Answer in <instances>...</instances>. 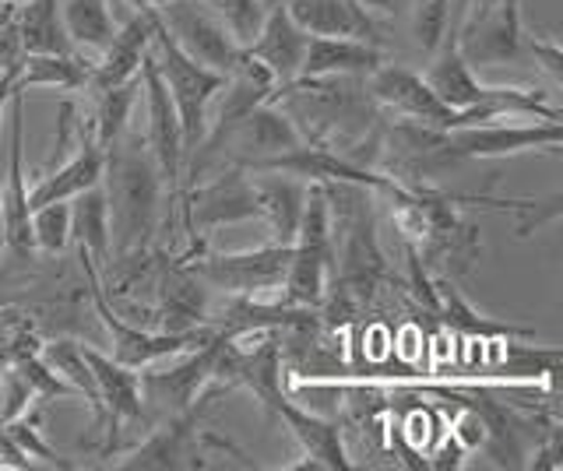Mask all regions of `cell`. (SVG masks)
Wrapping results in <instances>:
<instances>
[{
  "label": "cell",
  "instance_id": "9",
  "mask_svg": "<svg viewBox=\"0 0 563 471\" xmlns=\"http://www.w3.org/2000/svg\"><path fill=\"white\" fill-rule=\"evenodd\" d=\"M184 257H166V265L158 268L145 310V327L173 330V335H190V330L211 327V289L187 268Z\"/></svg>",
  "mask_w": 563,
  "mask_h": 471
},
{
  "label": "cell",
  "instance_id": "31",
  "mask_svg": "<svg viewBox=\"0 0 563 471\" xmlns=\"http://www.w3.org/2000/svg\"><path fill=\"white\" fill-rule=\"evenodd\" d=\"M35 405V394L18 370L0 373V426L14 423L18 415H25Z\"/></svg>",
  "mask_w": 563,
  "mask_h": 471
},
{
  "label": "cell",
  "instance_id": "25",
  "mask_svg": "<svg viewBox=\"0 0 563 471\" xmlns=\"http://www.w3.org/2000/svg\"><path fill=\"white\" fill-rule=\"evenodd\" d=\"M60 19L70 46L88 49V54H102V46L113 40L117 22L106 0H60Z\"/></svg>",
  "mask_w": 563,
  "mask_h": 471
},
{
  "label": "cell",
  "instance_id": "1",
  "mask_svg": "<svg viewBox=\"0 0 563 471\" xmlns=\"http://www.w3.org/2000/svg\"><path fill=\"white\" fill-rule=\"evenodd\" d=\"M102 190H106V204H110L113 257H128L155 247L166 187L145 148V137L134 134L131 127L106 148Z\"/></svg>",
  "mask_w": 563,
  "mask_h": 471
},
{
  "label": "cell",
  "instance_id": "23",
  "mask_svg": "<svg viewBox=\"0 0 563 471\" xmlns=\"http://www.w3.org/2000/svg\"><path fill=\"white\" fill-rule=\"evenodd\" d=\"M14 29L22 54H75L64 32L60 0H25V4H18Z\"/></svg>",
  "mask_w": 563,
  "mask_h": 471
},
{
  "label": "cell",
  "instance_id": "16",
  "mask_svg": "<svg viewBox=\"0 0 563 471\" xmlns=\"http://www.w3.org/2000/svg\"><path fill=\"white\" fill-rule=\"evenodd\" d=\"M272 415H278L282 423L289 426V433L296 436V444L303 447L307 461L299 464V468H324V471H349L352 468L339 423L313 415L310 408H299L289 394L282 397V401H275Z\"/></svg>",
  "mask_w": 563,
  "mask_h": 471
},
{
  "label": "cell",
  "instance_id": "4",
  "mask_svg": "<svg viewBox=\"0 0 563 471\" xmlns=\"http://www.w3.org/2000/svg\"><path fill=\"white\" fill-rule=\"evenodd\" d=\"M184 204V222L190 233V254L205 250L201 236L211 229H222V225H240L261 218V204H257V190L254 177L243 166H219L208 180H198L180 190Z\"/></svg>",
  "mask_w": 563,
  "mask_h": 471
},
{
  "label": "cell",
  "instance_id": "11",
  "mask_svg": "<svg viewBox=\"0 0 563 471\" xmlns=\"http://www.w3.org/2000/svg\"><path fill=\"white\" fill-rule=\"evenodd\" d=\"M307 137L299 134L296 120L278 106L275 99L261 102L246 113L240 124L222 137L219 145V166H243L254 169L264 159H275L282 152H292Z\"/></svg>",
  "mask_w": 563,
  "mask_h": 471
},
{
  "label": "cell",
  "instance_id": "3",
  "mask_svg": "<svg viewBox=\"0 0 563 471\" xmlns=\"http://www.w3.org/2000/svg\"><path fill=\"white\" fill-rule=\"evenodd\" d=\"M289 254H292V243L286 247V243L268 239L257 250H240V254H205V250H198L184 260L211 292L278 303L282 282H286V271H289Z\"/></svg>",
  "mask_w": 563,
  "mask_h": 471
},
{
  "label": "cell",
  "instance_id": "39",
  "mask_svg": "<svg viewBox=\"0 0 563 471\" xmlns=\"http://www.w3.org/2000/svg\"><path fill=\"white\" fill-rule=\"evenodd\" d=\"M261 4H264V8H272V4H282V0H261Z\"/></svg>",
  "mask_w": 563,
  "mask_h": 471
},
{
  "label": "cell",
  "instance_id": "18",
  "mask_svg": "<svg viewBox=\"0 0 563 471\" xmlns=\"http://www.w3.org/2000/svg\"><path fill=\"white\" fill-rule=\"evenodd\" d=\"M102 169H106V148L96 142V134L88 131L57 169H49L35 180V187L29 190V204L40 208V204L78 198L81 190L102 183Z\"/></svg>",
  "mask_w": 563,
  "mask_h": 471
},
{
  "label": "cell",
  "instance_id": "19",
  "mask_svg": "<svg viewBox=\"0 0 563 471\" xmlns=\"http://www.w3.org/2000/svg\"><path fill=\"white\" fill-rule=\"evenodd\" d=\"M384 46L349 36H310L299 78H369L384 64Z\"/></svg>",
  "mask_w": 563,
  "mask_h": 471
},
{
  "label": "cell",
  "instance_id": "12",
  "mask_svg": "<svg viewBox=\"0 0 563 471\" xmlns=\"http://www.w3.org/2000/svg\"><path fill=\"white\" fill-rule=\"evenodd\" d=\"M85 359L96 373L99 405H102V426H99L102 458H110L123 436V426L148 423L145 401H141V373L131 370V366H120L110 352H99L92 345H85Z\"/></svg>",
  "mask_w": 563,
  "mask_h": 471
},
{
  "label": "cell",
  "instance_id": "2",
  "mask_svg": "<svg viewBox=\"0 0 563 471\" xmlns=\"http://www.w3.org/2000/svg\"><path fill=\"white\" fill-rule=\"evenodd\" d=\"M334 274V229H331V204L324 183H307L303 215H299L289 271L282 282L278 303L286 306H324Z\"/></svg>",
  "mask_w": 563,
  "mask_h": 471
},
{
  "label": "cell",
  "instance_id": "37",
  "mask_svg": "<svg viewBox=\"0 0 563 471\" xmlns=\"http://www.w3.org/2000/svg\"><path fill=\"white\" fill-rule=\"evenodd\" d=\"M131 4H134V8H163L166 0H131Z\"/></svg>",
  "mask_w": 563,
  "mask_h": 471
},
{
  "label": "cell",
  "instance_id": "33",
  "mask_svg": "<svg viewBox=\"0 0 563 471\" xmlns=\"http://www.w3.org/2000/svg\"><path fill=\"white\" fill-rule=\"evenodd\" d=\"M489 0H451V22H454V32H457V25H462L472 11H479V8H486Z\"/></svg>",
  "mask_w": 563,
  "mask_h": 471
},
{
  "label": "cell",
  "instance_id": "28",
  "mask_svg": "<svg viewBox=\"0 0 563 471\" xmlns=\"http://www.w3.org/2000/svg\"><path fill=\"white\" fill-rule=\"evenodd\" d=\"M412 40L422 57H433L448 36H457L451 22V0H412Z\"/></svg>",
  "mask_w": 563,
  "mask_h": 471
},
{
  "label": "cell",
  "instance_id": "8",
  "mask_svg": "<svg viewBox=\"0 0 563 471\" xmlns=\"http://www.w3.org/2000/svg\"><path fill=\"white\" fill-rule=\"evenodd\" d=\"M141 96H145V148L152 155V162L158 169L166 187V198L176 201L180 198V183H184V162H187V148H184V127H180V113L173 106V96L166 89L163 75L152 60V54L141 64Z\"/></svg>",
  "mask_w": 563,
  "mask_h": 471
},
{
  "label": "cell",
  "instance_id": "15",
  "mask_svg": "<svg viewBox=\"0 0 563 471\" xmlns=\"http://www.w3.org/2000/svg\"><path fill=\"white\" fill-rule=\"evenodd\" d=\"M307 43H310V32L296 25V19L286 11V4H272L268 14H264L261 29H257V36L243 46V54L251 60H257L282 89V85L299 78Z\"/></svg>",
  "mask_w": 563,
  "mask_h": 471
},
{
  "label": "cell",
  "instance_id": "7",
  "mask_svg": "<svg viewBox=\"0 0 563 471\" xmlns=\"http://www.w3.org/2000/svg\"><path fill=\"white\" fill-rule=\"evenodd\" d=\"M158 22L166 25L169 40L184 49L190 60L205 64L216 75H233L243 64V46L233 40L216 14H211L201 0H166L163 8H155Z\"/></svg>",
  "mask_w": 563,
  "mask_h": 471
},
{
  "label": "cell",
  "instance_id": "5",
  "mask_svg": "<svg viewBox=\"0 0 563 471\" xmlns=\"http://www.w3.org/2000/svg\"><path fill=\"white\" fill-rule=\"evenodd\" d=\"M152 46L148 54L158 67V75H163L166 89L173 96V106L180 113V127H184V148L187 155L198 148L201 142V131H205V110H208V99L216 96V89L222 85V75L208 71L205 64L190 60L180 46L169 40L166 25L158 22V14L152 8ZM187 166V162H184Z\"/></svg>",
  "mask_w": 563,
  "mask_h": 471
},
{
  "label": "cell",
  "instance_id": "32",
  "mask_svg": "<svg viewBox=\"0 0 563 471\" xmlns=\"http://www.w3.org/2000/svg\"><path fill=\"white\" fill-rule=\"evenodd\" d=\"M525 49H528V60H536L545 75H550L553 85L563 81V54L556 40H542V36H525Z\"/></svg>",
  "mask_w": 563,
  "mask_h": 471
},
{
  "label": "cell",
  "instance_id": "24",
  "mask_svg": "<svg viewBox=\"0 0 563 471\" xmlns=\"http://www.w3.org/2000/svg\"><path fill=\"white\" fill-rule=\"evenodd\" d=\"M88 81V64L78 54H22L18 60V92L60 89L81 92Z\"/></svg>",
  "mask_w": 563,
  "mask_h": 471
},
{
  "label": "cell",
  "instance_id": "14",
  "mask_svg": "<svg viewBox=\"0 0 563 471\" xmlns=\"http://www.w3.org/2000/svg\"><path fill=\"white\" fill-rule=\"evenodd\" d=\"M152 8H137L123 25H117L113 40L102 46L96 64H88V92H106L117 85H128L141 75V64L152 46Z\"/></svg>",
  "mask_w": 563,
  "mask_h": 471
},
{
  "label": "cell",
  "instance_id": "40",
  "mask_svg": "<svg viewBox=\"0 0 563 471\" xmlns=\"http://www.w3.org/2000/svg\"><path fill=\"white\" fill-rule=\"evenodd\" d=\"M11 4H25V0H11Z\"/></svg>",
  "mask_w": 563,
  "mask_h": 471
},
{
  "label": "cell",
  "instance_id": "13",
  "mask_svg": "<svg viewBox=\"0 0 563 471\" xmlns=\"http://www.w3.org/2000/svg\"><path fill=\"white\" fill-rule=\"evenodd\" d=\"M11 120V145H8V180L0 190V208H4V247L18 260L35 257L32 243V204H29V180H25V92H14L8 102Z\"/></svg>",
  "mask_w": 563,
  "mask_h": 471
},
{
  "label": "cell",
  "instance_id": "17",
  "mask_svg": "<svg viewBox=\"0 0 563 471\" xmlns=\"http://www.w3.org/2000/svg\"><path fill=\"white\" fill-rule=\"evenodd\" d=\"M282 4L310 36H349L380 46L377 14H369L360 0H282Z\"/></svg>",
  "mask_w": 563,
  "mask_h": 471
},
{
  "label": "cell",
  "instance_id": "30",
  "mask_svg": "<svg viewBox=\"0 0 563 471\" xmlns=\"http://www.w3.org/2000/svg\"><path fill=\"white\" fill-rule=\"evenodd\" d=\"M201 4L233 32V40L240 46H246L257 36L264 14H268V8H264L261 0H201Z\"/></svg>",
  "mask_w": 563,
  "mask_h": 471
},
{
  "label": "cell",
  "instance_id": "10",
  "mask_svg": "<svg viewBox=\"0 0 563 471\" xmlns=\"http://www.w3.org/2000/svg\"><path fill=\"white\" fill-rule=\"evenodd\" d=\"M366 92L377 102L380 110L395 113L398 120H409V124L422 127H437V131H454V127H468V120L462 113H454L444 106L419 71L401 64H380L374 75L366 78Z\"/></svg>",
  "mask_w": 563,
  "mask_h": 471
},
{
  "label": "cell",
  "instance_id": "38",
  "mask_svg": "<svg viewBox=\"0 0 563 471\" xmlns=\"http://www.w3.org/2000/svg\"><path fill=\"white\" fill-rule=\"evenodd\" d=\"M0 250H4V208H0Z\"/></svg>",
  "mask_w": 563,
  "mask_h": 471
},
{
  "label": "cell",
  "instance_id": "35",
  "mask_svg": "<svg viewBox=\"0 0 563 471\" xmlns=\"http://www.w3.org/2000/svg\"><path fill=\"white\" fill-rule=\"evenodd\" d=\"M14 11H18V4H11V0H0V29H8L14 22Z\"/></svg>",
  "mask_w": 563,
  "mask_h": 471
},
{
  "label": "cell",
  "instance_id": "21",
  "mask_svg": "<svg viewBox=\"0 0 563 471\" xmlns=\"http://www.w3.org/2000/svg\"><path fill=\"white\" fill-rule=\"evenodd\" d=\"M70 243L92 257V265L102 271L113 257L110 243V204H106L102 183L81 190L78 198H70Z\"/></svg>",
  "mask_w": 563,
  "mask_h": 471
},
{
  "label": "cell",
  "instance_id": "20",
  "mask_svg": "<svg viewBox=\"0 0 563 471\" xmlns=\"http://www.w3.org/2000/svg\"><path fill=\"white\" fill-rule=\"evenodd\" d=\"M257 204H261V222L268 225L272 243H292L299 215H303L307 201V183L296 177H282V172H251Z\"/></svg>",
  "mask_w": 563,
  "mask_h": 471
},
{
  "label": "cell",
  "instance_id": "27",
  "mask_svg": "<svg viewBox=\"0 0 563 471\" xmlns=\"http://www.w3.org/2000/svg\"><path fill=\"white\" fill-rule=\"evenodd\" d=\"M137 92H141V75L128 85H117V89L92 92V134L102 148H110L131 127Z\"/></svg>",
  "mask_w": 563,
  "mask_h": 471
},
{
  "label": "cell",
  "instance_id": "6",
  "mask_svg": "<svg viewBox=\"0 0 563 471\" xmlns=\"http://www.w3.org/2000/svg\"><path fill=\"white\" fill-rule=\"evenodd\" d=\"M205 401H201V405H194L190 412L158 418L145 440H141L134 450L123 453L120 461H113V468H120V471H184V468H208L205 447H229V444L219 440L216 433L201 429Z\"/></svg>",
  "mask_w": 563,
  "mask_h": 471
},
{
  "label": "cell",
  "instance_id": "26",
  "mask_svg": "<svg viewBox=\"0 0 563 471\" xmlns=\"http://www.w3.org/2000/svg\"><path fill=\"white\" fill-rule=\"evenodd\" d=\"M40 356L43 362L49 366L53 373H60L70 388H75L85 401L88 408L96 415V429L102 426V405H99V388H96V373L92 366L85 359V345L75 341V338H49L40 345Z\"/></svg>",
  "mask_w": 563,
  "mask_h": 471
},
{
  "label": "cell",
  "instance_id": "22",
  "mask_svg": "<svg viewBox=\"0 0 563 471\" xmlns=\"http://www.w3.org/2000/svg\"><path fill=\"white\" fill-rule=\"evenodd\" d=\"M433 292H437V313L462 338H472V341H500V338H528V335H532V330H525V327L497 324V321L483 317L479 310H472L465 295L454 289V278L440 274Z\"/></svg>",
  "mask_w": 563,
  "mask_h": 471
},
{
  "label": "cell",
  "instance_id": "36",
  "mask_svg": "<svg viewBox=\"0 0 563 471\" xmlns=\"http://www.w3.org/2000/svg\"><path fill=\"white\" fill-rule=\"evenodd\" d=\"M497 4L507 8L510 14H521V4H525V0H497Z\"/></svg>",
  "mask_w": 563,
  "mask_h": 471
},
{
  "label": "cell",
  "instance_id": "34",
  "mask_svg": "<svg viewBox=\"0 0 563 471\" xmlns=\"http://www.w3.org/2000/svg\"><path fill=\"white\" fill-rule=\"evenodd\" d=\"M369 14H401L409 0H360Z\"/></svg>",
  "mask_w": 563,
  "mask_h": 471
},
{
  "label": "cell",
  "instance_id": "29",
  "mask_svg": "<svg viewBox=\"0 0 563 471\" xmlns=\"http://www.w3.org/2000/svg\"><path fill=\"white\" fill-rule=\"evenodd\" d=\"M32 243L35 254L60 257L70 247V201H53L32 208Z\"/></svg>",
  "mask_w": 563,
  "mask_h": 471
}]
</instances>
